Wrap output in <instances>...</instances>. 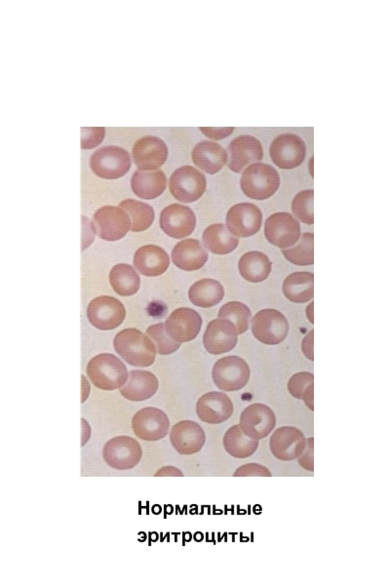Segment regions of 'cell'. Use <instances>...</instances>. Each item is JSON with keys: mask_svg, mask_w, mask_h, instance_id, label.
<instances>
[{"mask_svg": "<svg viewBox=\"0 0 390 585\" xmlns=\"http://www.w3.org/2000/svg\"><path fill=\"white\" fill-rule=\"evenodd\" d=\"M114 350L131 366L146 368L153 365L156 348L153 340L135 328L120 331L114 340Z\"/></svg>", "mask_w": 390, "mask_h": 585, "instance_id": "1", "label": "cell"}, {"mask_svg": "<svg viewBox=\"0 0 390 585\" xmlns=\"http://www.w3.org/2000/svg\"><path fill=\"white\" fill-rule=\"evenodd\" d=\"M86 372L97 388L107 392L120 390L129 377L126 366L112 353L99 354L91 359Z\"/></svg>", "mask_w": 390, "mask_h": 585, "instance_id": "2", "label": "cell"}, {"mask_svg": "<svg viewBox=\"0 0 390 585\" xmlns=\"http://www.w3.org/2000/svg\"><path fill=\"white\" fill-rule=\"evenodd\" d=\"M280 176L271 165L256 162L242 173L240 186L243 193L254 200H266L278 190Z\"/></svg>", "mask_w": 390, "mask_h": 585, "instance_id": "3", "label": "cell"}, {"mask_svg": "<svg viewBox=\"0 0 390 585\" xmlns=\"http://www.w3.org/2000/svg\"><path fill=\"white\" fill-rule=\"evenodd\" d=\"M90 167L94 174L102 179H119L130 170L129 152L120 146H103L91 156Z\"/></svg>", "mask_w": 390, "mask_h": 585, "instance_id": "4", "label": "cell"}, {"mask_svg": "<svg viewBox=\"0 0 390 585\" xmlns=\"http://www.w3.org/2000/svg\"><path fill=\"white\" fill-rule=\"evenodd\" d=\"M250 367L244 359L227 356L215 363L212 377L216 387L222 392H238L247 385L250 380Z\"/></svg>", "mask_w": 390, "mask_h": 585, "instance_id": "5", "label": "cell"}, {"mask_svg": "<svg viewBox=\"0 0 390 585\" xmlns=\"http://www.w3.org/2000/svg\"><path fill=\"white\" fill-rule=\"evenodd\" d=\"M143 450L134 438L121 435L107 441L103 449V458L107 466L117 471H130L142 460Z\"/></svg>", "mask_w": 390, "mask_h": 585, "instance_id": "6", "label": "cell"}, {"mask_svg": "<svg viewBox=\"0 0 390 585\" xmlns=\"http://www.w3.org/2000/svg\"><path fill=\"white\" fill-rule=\"evenodd\" d=\"M206 188L205 176L190 165L178 168L170 177V193L183 203L197 201L205 193Z\"/></svg>", "mask_w": 390, "mask_h": 585, "instance_id": "7", "label": "cell"}, {"mask_svg": "<svg viewBox=\"0 0 390 585\" xmlns=\"http://www.w3.org/2000/svg\"><path fill=\"white\" fill-rule=\"evenodd\" d=\"M93 225L99 237L109 242L122 240L131 230L129 215L120 207L112 205L97 210Z\"/></svg>", "mask_w": 390, "mask_h": 585, "instance_id": "8", "label": "cell"}, {"mask_svg": "<svg viewBox=\"0 0 390 585\" xmlns=\"http://www.w3.org/2000/svg\"><path fill=\"white\" fill-rule=\"evenodd\" d=\"M252 332L259 342L276 345L287 338L289 323L286 317L276 309H264L253 317Z\"/></svg>", "mask_w": 390, "mask_h": 585, "instance_id": "9", "label": "cell"}, {"mask_svg": "<svg viewBox=\"0 0 390 585\" xmlns=\"http://www.w3.org/2000/svg\"><path fill=\"white\" fill-rule=\"evenodd\" d=\"M89 322L97 329H117L124 322L126 311L121 301L111 296H101L88 304Z\"/></svg>", "mask_w": 390, "mask_h": 585, "instance_id": "10", "label": "cell"}, {"mask_svg": "<svg viewBox=\"0 0 390 585\" xmlns=\"http://www.w3.org/2000/svg\"><path fill=\"white\" fill-rule=\"evenodd\" d=\"M170 421L163 411L154 407L141 409L132 419L133 432L139 439L156 442L169 434Z\"/></svg>", "mask_w": 390, "mask_h": 585, "instance_id": "11", "label": "cell"}, {"mask_svg": "<svg viewBox=\"0 0 390 585\" xmlns=\"http://www.w3.org/2000/svg\"><path fill=\"white\" fill-rule=\"evenodd\" d=\"M269 154L273 163L280 169H295L305 159L306 146L303 139L296 134H282L272 141Z\"/></svg>", "mask_w": 390, "mask_h": 585, "instance_id": "12", "label": "cell"}, {"mask_svg": "<svg viewBox=\"0 0 390 585\" xmlns=\"http://www.w3.org/2000/svg\"><path fill=\"white\" fill-rule=\"evenodd\" d=\"M264 235L269 242L276 247L291 248L300 240V222L286 212L271 215L266 220Z\"/></svg>", "mask_w": 390, "mask_h": 585, "instance_id": "13", "label": "cell"}, {"mask_svg": "<svg viewBox=\"0 0 390 585\" xmlns=\"http://www.w3.org/2000/svg\"><path fill=\"white\" fill-rule=\"evenodd\" d=\"M276 426V414L264 404H252L240 416V429L246 436L254 440H261L269 436Z\"/></svg>", "mask_w": 390, "mask_h": 585, "instance_id": "14", "label": "cell"}, {"mask_svg": "<svg viewBox=\"0 0 390 585\" xmlns=\"http://www.w3.org/2000/svg\"><path fill=\"white\" fill-rule=\"evenodd\" d=\"M226 220L227 230L232 235L247 238L261 230L263 214L255 204L239 203L229 210Z\"/></svg>", "mask_w": 390, "mask_h": 585, "instance_id": "15", "label": "cell"}, {"mask_svg": "<svg viewBox=\"0 0 390 585\" xmlns=\"http://www.w3.org/2000/svg\"><path fill=\"white\" fill-rule=\"evenodd\" d=\"M269 447L272 455L280 461L297 460L306 448L305 435L294 426H282L271 435Z\"/></svg>", "mask_w": 390, "mask_h": 585, "instance_id": "16", "label": "cell"}, {"mask_svg": "<svg viewBox=\"0 0 390 585\" xmlns=\"http://www.w3.org/2000/svg\"><path fill=\"white\" fill-rule=\"evenodd\" d=\"M164 324L170 338L180 343H188L197 337L202 327V318L192 308H180L170 314Z\"/></svg>", "mask_w": 390, "mask_h": 585, "instance_id": "17", "label": "cell"}, {"mask_svg": "<svg viewBox=\"0 0 390 585\" xmlns=\"http://www.w3.org/2000/svg\"><path fill=\"white\" fill-rule=\"evenodd\" d=\"M196 227V217L190 207L171 204L161 214V227L164 233L175 240L188 237Z\"/></svg>", "mask_w": 390, "mask_h": 585, "instance_id": "18", "label": "cell"}, {"mask_svg": "<svg viewBox=\"0 0 390 585\" xmlns=\"http://www.w3.org/2000/svg\"><path fill=\"white\" fill-rule=\"evenodd\" d=\"M237 328L229 320H212L204 333V348L213 355L229 353L237 345Z\"/></svg>", "mask_w": 390, "mask_h": 585, "instance_id": "19", "label": "cell"}, {"mask_svg": "<svg viewBox=\"0 0 390 585\" xmlns=\"http://www.w3.org/2000/svg\"><path fill=\"white\" fill-rule=\"evenodd\" d=\"M133 160L139 170H157L166 162L168 148L161 138L146 136L136 141L132 149Z\"/></svg>", "mask_w": 390, "mask_h": 585, "instance_id": "20", "label": "cell"}, {"mask_svg": "<svg viewBox=\"0 0 390 585\" xmlns=\"http://www.w3.org/2000/svg\"><path fill=\"white\" fill-rule=\"evenodd\" d=\"M173 448L180 455L190 456L200 452L206 442V434L197 422L185 419L177 422L170 432Z\"/></svg>", "mask_w": 390, "mask_h": 585, "instance_id": "21", "label": "cell"}, {"mask_svg": "<svg viewBox=\"0 0 390 585\" xmlns=\"http://www.w3.org/2000/svg\"><path fill=\"white\" fill-rule=\"evenodd\" d=\"M196 414L201 421L209 424H220L232 418L234 404L232 399L218 392L205 393L196 403Z\"/></svg>", "mask_w": 390, "mask_h": 585, "instance_id": "22", "label": "cell"}, {"mask_svg": "<svg viewBox=\"0 0 390 585\" xmlns=\"http://www.w3.org/2000/svg\"><path fill=\"white\" fill-rule=\"evenodd\" d=\"M229 168L234 173L242 172L247 165L263 160L264 149L261 141L251 135L238 136L229 146Z\"/></svg>", "mask_w": 390, "mask_h": 585, "instance_id": "23", "label": "cell"}, {"mask_svg": "<svg viewBox=\"0 0 390 585\" xmlns=\"http://www.w3.org/2000/svg\"><path fill=\"white\" fill-rule=\"evenodd\" d=\"M158 387V380L153 372L134 370L130 372L127 384L120 388V395L132 402H142L153 397Z\"/></svg>", "mask_w": 390, "mask_h": 585, "instance_id": "24", "label": "cell"}, {"mask_svg": "<svg viewBox=\"0 0 390 585\" xmlns=\"http://www.w3.org/2000/svg\"><path fill=\"white\" fill-rule=\"evenodd\" d=\"M208 261V253L197 240L180 241L172 251V262L178 269L195 272L202 269Z\"/></svg>", "mask_w": 390, "mask_h": 585, "instance_id": "25", "label": "cell"}, {"mask_svg": "<svg viewBox=\"0 0 390 585\" xmlns=\"http://www.w3.org/2000/svg\"><path fill=\"white\" fill-rule=\"evenodd\" d=\"M192 159L195 166L209 175L221 171L229 160L226 149L212 141H203L193 149Z\"/></svg>", "mask_w": 390, "mask_h": 585, "instance_id": "26", "label": "cell"}, {"mask_svg": "<svg viewBox=\"0 0 390 585\" xmlns=\"http://www.w3.org/2000/svg\"><path fill=\"white\" fill-rule=\"evenodd\" d=\"M134 266L141 274L156 277L168 269L170 259L166 251L156 245L139 248L134 255Z\"/></svg>", "mask_w": 390, "mask_h": 585, "instance_id": "27", "label": "cell"}, {"mask_svg": "<svg viewBox=\"0 0 390 585\" xmlns=\"http://www.w3.org/2000/svg\"><path fill=\"white\" fill-rule=\"evenodd\" d=\"M167 178L162 170H137L131 179V188L135 195L145 200H153L166 190Z\"/></svg>", "mask_w": 390, "mask_h": 585, "instance_id": "28", "label": "cell"}, {"mask_svg": "<svg viewBox=\"0 0 390 585\" xmlns=\"http://www.w3.org/2000/svg\"><path fill=\"white\" fill-rule=\"evenodd\" d=\"M271 269L269 257L258 251L248 252L238 262L240 275L251 283H260L268 279Z\"/></svg>", "mask_w": 390, "mask_h": 585, "instance_id": "29", "label": "cell"}, {"mask_svg": "<svg viewBox=\"0 0 390 585\" xmlns=\"http://www.w3.org/2000/svg\"><path fill=\"white\" fill-rule=\"evenodd\" d=\"M224 296V289L221 283L210 278L199 280L188 291V298L192 304L203 308L217 306Z\"/></svg>", "mask_w": 390, "mask_h": 585, "instance_id": "30", "label": "cell"}, {"mask_svg": "<svg viewBox=\"0 0 390 585\" xmlns=\"http://www.w3.org/2000/svg\"><path fill=\"white\" fill-rule=\"evenodd\" d=\"M202 238L204 246L212 253L220 256L232 253L239 244L238 238L222 224H215L207 227Z\"/></svg>", "mask_w": 390, "mask_h": 585, "instance_id": "31", "label": "cell"}, {"mask_svg": "<svg viewBox=\"0 0 390 585\" xmlns=\"http://www.w3.org/2000/svg\"><path fill=\"white\" fill-rule=\"evenodd\" d=\"M283 293L288 300L305 304L314 296V275L311 272H295L284 280Z\"/></svg>", "mask_w": 390, "mask_h": 585, "instance_id": "32", "label": "cell"}, {"mask_svg": "<svg viewBox=\"0 0 390 585\" xmlns=\"http://www.w3.org/2000/svg\"><path fill=\"white\" fill-rule=\"evenodd\" d=\"M109 283L119 296H130L138 293L141 279L134 267L127 264H119L109 272Z\"/></svg>", "mask_w": 390, "mask_h": 585, "instance_id": "33", "label": "cell"}, {"mask_svg": "<svg viewBox=\"0 0 390 585\" xmlns=\"http://www.w3.org/2000/svg\"><path fill=\"white\" fill-rule=\"evenodd\" d=\"M224 450L235 458H247L258 450L259 440L246 436L239 424L230 427L224 434Z\"/></svg>", "mask_w": 390, "mask_h": 585, "instance_id": "34", "label": "cell"}, {"mask_svg": "<svg viewBox=\"0 0 390 585\" xmlns=\"http://www.w3.org/2000/svg\"><path fill=\"white\" fill-rule=\"evenodd\" d=\"M119 207L129 215L131 232H145L153 225L156 214H154L153 207L146 202L126 199V200L120 202Z\"/></svg>", "mask_w": 390, "mask_h": 585, "instance_id": "35", "label": "cell"}, {"mask_svg": "<svg viewBox=\"0 0 390 585\" xmlns=\"http://www.w3.org/2000/svg\"><path fill=\"white\" fill-rule=\"evenodd\" d=\"M218 318L229 320L237 328V334L242 335L249 329L251 311L246 304L240 301H229L220 309Z\"/></svg>", "mask_w": 390, "mask_h": 585, "instance_id": "36", "label": "cell"}, {"mask_svg": "<svg viewBox=\"0 0 390 585\" xmlns=\"http://www.w3.org/2000/svg\"><path fill=\"white\" fill-rule=\"evenodd\" d=\"M295 247L285 249L283 255L288 261L297 266H311L314 264L313 233H305Z\"/></svg>", "mask_w": 390, "mask_h": 585, "instance_id": "37", "label": "cell"}, {"mask_svg": "<svg viewBox=\"0 0 390 585\" xmlns=\"http://www.w3.org/2000/svg\"><path fill=\"white\" fill-rule=\"evenodd\" d=\"M146 335L153 340L156 351L161 355H170L180 348V343L175 342L167 335L164 323L151 325L146 330Z\"/></svg>", "mask_w": 390, "mask_h": 585, "instance_id": "38", "label": "cell"}, {"mask_svg": "<svg viewBox=\"0 0 390 585\" xmlns=\"http://www.w3.org/2000/svg\"><path fill=\"white\" fill-rule=\"evenodd\" d=\"M313 198V190H308L300 191L293 199V213L303 224H314Z\"/></svg>", "mask_w": 390, "mask_h": 585, "instance_id": "39", "label": "cell"}, {"mask_svg": "<svg viewBox=\"0 0 390 585\" xmlns=\"http://www.w3.org/2000/svg\"><path fill=\"white\" fill-rule=\"evenodd\" d=\"M314 380L313 374L308 372H300L295 374L288 382V390L291 393L293 397L302 400L303 392L308 385L313 384Z\"/></svg>", "mask_w": 390, "mask_h": 585, "instance_id": "40", "label": "cell"}, {"mask_svg": "<svg viewBox=\"0 0 390 585\" xmlns=\"http://www.w3.org/2000/svg\"><path fill=\"white\" fill-rule=\"evenodd\" d=\"M104 128H81V149H92L103 141Z\"/></svg>", "mask_w": 390, "mask_h": 585, "instance_id": "41", "label": "cell"}, {"mask_svg": "<svg viewBox=\"0 0 390 585\" xmlns=\"http://www.w3.org/2000/svg\"><path fill=\"white\" fill-rule=\"evenodd\" d=\"M234 477H271L272 474L269 468L259 463H247L240 466L234 472Z\"/></svg>", "mask_w": 390, "mask_h": 585, "instance_id": "42", "label": "cell"}, {"mask_svg": "<svg viewBox=\"0 0 390 585\" xmlns=\"http://www.w3.org/2000/svg\"><path fill=\"white\" fill-rule=\"evenodd\" d=\"M313 445V438H308V439L306 440V448L305 452H303V455L298 458V463L300 464V466H302L303 468L306 469V471L311 472L314 471Z\"/></svg>", "mask_w": 390, "mask_h": 585, "instance_id": "43", "label": "cell"}, {"mask_svg": "<svg viewBox=\"0 0 390 585\" xmlns=\"http://www.w3.org/2000/svg\"><path fill=\"white\" fill-rule=\"evenodd\" d=\"M96 230L92 222L82 217V251L86 250L93 243Z\"/></svg>", "mask_w": 390, "mask_h": 585, "instance_id": "44", "label": "cell"}, {"mask_svg": "<svg viewBox=\"0 0 390 585\" xmlns=\"http://www.w3.org/2000/svg\"><path fill=\"white\" fill-rule=\"evenodd\" d=\"M200 131L204 135L207 136V137L210 138L211 140H222V139H226L232 135V134L234 133V128L201 127Z\"/></svg>", "mask_w": 390, "mask_h": 585, "instance_id": "45", "label": "cell"}, {"mask_svg": "<svg viewBox=\"0 0 390 585\" xmlns=\"http://www.w3.org/2000/svg\"><path fill=\"white\" fill-rule=\"evenodd\" d=\"M313 336H314V331H310L306 337L303 340V353L305 354V358L310 359V360H314L313 356Z\"/></svg>", "mask_w": 390, "mask_h": 585, "instance_id": "46", "label": "cell"}, {"mask_svg": "<svg viewBox=\"0 0 390 585\" xmlns=\"http://www.w3.org/2000/svg\"><path fill=\"white\" fill-rule=\"evenodd\" d=\"M156 476L183 477L184 476V474H183V472L180 471V469L174 468V466H165V468H162L156 472Z\"/></svg>", "mask_w": 390, "mask_h": 585, "instance_id": "47", "label": "cell"}, {"mask_svg": "<svg viewBox=\"0 0 390 585\" xmlns=\"http://www.w3.org/2000/svg\"><path fill=\"white\" fill-rule=\"evenodd\" d=\"M313 392H314V385L313 384L308 385V388L305 390L303 395V401L305 403V405L308 406V408L310 409V411H314V398H313Z\"/></svg>", "mask_w": 390, "mask_h": 585, "instance_id": "48", "label": "cell"}, {"mask_svg": "<svg viewBox=\"0 0 390 585\" xmlns=\"http://www.w3.org/2000/svg\"><path fill=\"white\" fill-rule=\"evenodd\" d=\"M81 382H82V397H81V403H85L87 400L89 393H90V385L87 379L85 376H81Z\"/></svg>", "mask_w": 390, "mask_h": 585, "instance_id": "49", "label": "cell"}, {"mask_svg": "<svg viewBox=\"0 0 390 585\" xmlns=\"http://www.w3.org/2000/svg\"><path fill=\"white\" fill-rule=\"evenodd\" d=\"M306 316H308V319H310V323L313 324V301L306 308Z\"/></svg>", "mask_w": 390, "mask_h": 585, "instance_id": "50", "label": "cell"}]
</instances>
